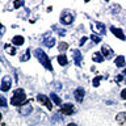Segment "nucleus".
<instances>
[{
    "label": "nucleus",
    "instance_id": "1",
    "mask_svg": "<svg viewBox=\"0 0 126 126\" xmlns=\"http://www.w3.org/2000/svg\"><path fill=\"white\" fill-rule=\"evenodd\" d=\"M34 55H35V58L39 61V63L45 67L46 70H49L53 72L54 68H53V64H51V62H50V58L47 57V54L45 53V51H42V49H35L34 50Z\"/></svg>",
    "mask_w": 126,
    "mask_h": 126
},
{
    "label": "nucleus",
    "instance_id": "2",
    "mask_svg": "<svg viewBox=\"0 0 126 126\" xmlns=\"http://www.w3.org/2000/svg\"><path fill=\"white\" fill-rule=\"evenodd\" d=\"M28 100H26V93L22 88H17L13 92V96L11 98V104L15 106H22Z\"/></svg>",
    "mask_w": 126,
    "mask_h": 126
},
{
    "label": "nucleus",
    "instance_id": "3",
    "mask_svg": "<svg viewBox=\"0 0 126 126\" xmlns=\"http://www.w3.org/2000/svg\"><path fill=\"white\" fill-rule=\"evenodd\" d=\"M42 41H43V45H45L46 47H49V49H51L54 45H55V38H54V35L50 33V32H47V33L43 34V37H42Z\"/></svg>",
    "mask_w": 126,
    "mask_h": 126
},
{
    "label": "nucleus",
    "instance_id": "4",
    "mask_svg": "<svg viewBox=\"0 0 126 126\" xmlns=\"http://www.w3.org/2000/svg\"><path fill=\"white\" fill-rule=\"evenodd\" d=\"M91 28H92V30H93V34H105V32H106V28L105 25L102 22L100 21H96V22H92L91 24Z\"/></svg>",
    "mask_w": 126,
    "mask_h": 126
},
{
    "label": "nucleus",
    "instance_id": "5",
    "mask_svg": "<svg viewBox=\"0 0 126 126\" xmlns=\"http://www.w3.org/2000/svg\"><path fill=\"white\" fill-rule=\"evenodd\" d=\"M74 21V15L68 11H63L61 13V22L64 25H71Z\"/></svg>",
    "mask_w": 126,
    "mask_h": 126
},
{
    "label": "nucleus",
    "instance_id": "6",
    "mask_svg": "<svg viewBox=\"0 0 126 126\" xmlns=\"http://www.w3.org/2000/svg\"><path fill=\"white\" fill-rule=\"evenodd\" d=\"M30 102H32V100H28L21 108H18V112L21 116H29V114L33 112V106L30 105Z\"/></svg>",
    "mask_w": 126,
    "mask_h": 126
},
{
    "label": "nucleus",
    "instance_id": "7",
    "mask_svg": "<svg viewBox=\"0 0 126 126\" xmlns=\"http://www.w3.org/2000/svg\"><path fill=\"white\" fill-rule=\"evenodd\" d=\"M37 100L41 102V104H43L46 106L49 110H53V104H51V101H50V98L46 96V94H37Z\"/></svg>",
    "mask_w": 126,
    "mask_h": 126
},
{
    "label": "nucleus",
    "instance_id": "8",
    "mask_svg": "<svg viewBox=\"0 0 126 126\" xmlns=\"http://www.w3.org/2000/svg\"><path fill=\"white\" fill-rule=\"evenodd\" d=\"M75 112H76V109H75V106L71 104V102H67V104H64L61 108V113H63L64 116H71V114H74Z\"/></svg>",
    "mask_w": 126,
    "mask_h": 126
},
{
    "label": "nucleus",
    "instance_id": "9",
    "mask_svg": "<svg viewBox=\"0 0 126 126\" xmlns=\"http://www.w3.org/2000/svg\"><path fill=\"white\" fill-rule=\"evenodd\" d=\"M101 54H102V57H104L105 59H110V58H113V55H114V51L112 50V47H110L109 45H102L101 47Z\"/></svg>",
    "mask_w": 126,
    "mask_h": 126
},
{
    "label": "nucleus",
    "instance_id": "10",
    "mask_svg": "<svg viewBox=\"0 0 126 126\" xmlns=\"http://www.w3.org/2000/svg\"><path fill=\"white\" fill-rule=\"evenodd\" d=\"M11 85H12V79L11 76H4L3 80H1V85H0V89L3 91V92H7V91L11 89Z\"/></svg>",
    "mask_w": 126,
    "mask_h": 126
},
{
    "label": "nucleus",
    "instance_id": "11",
    "mask_svg": "<svg viewBox=\"0 0 126 126\" xmlns=\"http://www.w3.org/2000/svg\"><path fill=\"white\" fill-rule=\"evenodd\" d=\"M72 58H74V63L76 64L78 67L81 66V61H83V54L80 53V50L75 49L72 50Z\"/></svg>",
    "mask_w": 126,
    "mask_h": 126
},
{
    "label": "nucleus",
    "instance_id": "12",
    "mask_svg": "<svg viewBox=\"0 0 126 126\" xmlns=\"http://www.w3.org/2000/svg\"><path fill=\"white\" fill-rule=\"evenodd\" d=\"M84 94H85V92H84V89H83V88H76L74 91L75 100H76L78 102H81L83 100H84Z\"/></svg>",
    "mask_w": 126,
    "mask_h": 126
},
{
    "label": "nucleus",
    "instance_id": "13",
    "mask_svg": "<svg viewBox=\"0 0 126 126\" xmlns=\"http://www.w3.org/2000/svg\"><path fill=\"white\" fill-rule=\"evenodd\" d=\"M110 32H112V33L116 35L117 38H120V39H122V41H124V39L126 38L125 37V33L124 32H122L120 28H116V26H110Z\"/></svg>",
    "mask_w": 126,
    "mask_h": 126
},
{
    "label": "nucleus",
    "instance_id": "14",
    "mask_svg": "<svg viewBox=\"0 0 126 126\" xmlns=\"http://www.w3.org/2000/svg\"><path fill=\"white\" fill-rule=\"evenodd\" d=\"M116 121H117V124H120V125L126 124V112L118 113L117 116H116Z\"/></svg>",
    "mask_w": 126,
    "mask_h": 126
},
{
    "label": "nucleus",
    "instance_id": "15",
    "mask_svg": "<svg viewBox=\"0 0 126 126\" xmlns=\"http://www.w3.org/2000/svg\"><path fill=\"white\" fill-rule=\"evenodd\" d=\"M24 41H25V39H24L22 35H15V37L12 38V43H13L15 46H21L24 43Z\"/></svg>",
    "mask_w": 126,
    "mask_h": 126
},
{
    "label": "nucleus",
    "instance_id": "16",
    "mask_svg": "<svg viewBox=\"0 0 126 126\" xmlns=\"http://www.w3.org/2000/svg\"><path fill=\"white\" fill-rule=\"evenodd\" d=\"M92 59H93V62H96V63H101L104 61V57H102L101 51H96V53L92 55Z\"/></svg>",
    "mask_w": 126,
    "mask_h": 126
},
{
    "label": "nucleus",
    "instance_id": "17",
    "mask_svg": "<svg viewBox=\"0 0 126 126\" xmlns=\"http://www.w3.org/2000/svg\"><path fill=\"white\" fill-rule=\"evenodd\" d=\"M116 66L117 67H124L125 64H126V61H125V57L124 55H118V57L116 58Z\"/></svg>",
    "mask_w": 126,
    "mask_h": 126
},
{
    "label": "nucleus",
    "instance_id": "18",
    "mask_svg": "<svg viewBox=\"0 0 126 126\" xmlns=\"http://www.w3.org/2000/svg\"><path fill=\"white\" fill-rule=\"evenodd\" d=\"M50 98L53 100V102H54L55 105H61V104H62V100H61V97H59L57 93H51V94H50Z\"/></svg>",
    "mask_w": 126,
    "mask_h": 126
},
{
    "label": "nucleus",
    "instance_id": "19",
    "mask_svg": "<svg viewBox=\"0 0 126 126\" xmlns=\"http://www.w3.org/2000/svg\"><path fill=\"white\" fill-rule=\"evenodd\" d=\"M58 62H59V64L61 66H66L67 63H68V61H67V57L64 54H61V55H58Z\"/></svg>",
    "mask_w": 126,
    "mask_h": 126
},
{
    "label": "nucleus",
    "instance_id": "20",
    "mask_svg": "<svg viewBox=\"0 0 126 126\" xmlns=\"http://www.w3.org/2000/svg\"><path fill=\"white\" fill-rule=\"evenodd\" d=\"M53 30H55L59 35H62V37H63V35H66V30L62 29V28H59L58 25H53Z\"/></svg>",
    "mask_w": 126,
    "mask_h": 126
},
{
    "label": "nucleus",
    "instance_id": "21",
    "mask_svg": "<svg viewBox=\"0 0 126 126\" xmlns=\"http://www.w3.org/2000/svg\"><path fill=\"white\" fill-rule=\"evenodd\" d=\"M29 58H30V50L28 49V50L25 51V53H24L22 57L20 58V61H21V62H26V61H29Z\"/></svg>",
    "mask_w": 126,
    "mask_h": 126
},
{
    "label": "nucleus",
    "instance_id": "22",
    "mask_svg": "<svg viewBox=\"0 0 126 126\" xmlns=\"http://www.w3.org/2000/svg\"><path fill=\"white\" fill-rule=\"evenodd\" d=\"M58 49H59L61 53H62V51H66L67 49H68V43H67V42H61V43H59V46H58Z\"/></svg>",
    "mask_w": 126,
    "mask_h": 126
},
{
    "label": "nucleus",
    "instance_id": "23",
    "mask_svg": "<svg viewBox=\"0 0 126 126\" xmlns=\"http://www.w3.org/2000/svg\"><path fill=\"white\" fill-rule=\"evenodd\" d=\"M120 9H121V7L118 5V4H113V5L110 7V12H112V13H120Z\"/></svg>",
    "mask_w": 126,
    "mask_h": 126
},
{
    "label": "nucleus",
    "instance_id": "24",
    "mask_svg": "<svg viewBox=\"0 0 126 126\" xmlns=\"http://www.w3.org/2000/svg\"><path fill=\"white\" fill-rule=\"evenodd\" d=\"M4 47H5V49L9 51V54H11V55H15V54H16V49H15V47H12L11 45H8V43H7V45L4 46Z\"/></svg>",
    "mask_w": 126,
    "mask_h": 126
},
{
    "label": "nucleus",
    "instance_id": "25",
    "mask_svg": "<svg viewBox=\"0 0 126 126\" xmlns=\"http://www.w3.org/2000/svg\"><path fill=\"white\" fill-rule=\"evenodd\" d=\"M91 39H92L94 43L101 42V37H100V35H97V34H92V35H91Z\"/></svg>",
    "mask_w": 126,
    "mask_h": 126
},
{
    "label": "nucleus",
    "instance_id": "26",
    "mask_svg": "<svg viewBox=\"0 0 126 126\" xmlns=\"http://www.w3.org/2000/svg\"><path fill=\"white\" fill-rule=\"evenodd\" d=\"M101 79H102V76H96V78H94L93 79V87H98V85H100Z\"/></svg>",
    "mask_w": 126,
    "mask_h": 126
},
{
    "label": "nucleus",
    "instance_id": "27",
    "mask_svg": "<svg viewBox=\"0 0 126 126\" xmlns=\"http://www.w3.org/2000/svg\"><path fill=\"white\" fill-rule=\"evenodd\" d=\"M4 106H7V100L3 96H0V108H4Z\"/></svg>",
    "mask_w": 126,
    "mask_h": 126
},
{
    "label": "nucleus",
    "instance_id": "28",
    "mask_svg": "<svg viewBox=\"0 0 126 126\" xmlns=\"http://www.w3.org/2000/svg\"><path fill=\"white\" fill-rule=\"evenodd\" d=\"M22 5H24V1H15V3H13V7H15V9H17V8L22 7Z\"/></svg>",
    "mask_w": 126,
    "mask_h": 126
},
{
    "label": "nucleus",
    "instance_id": "29",
    "mask_svg": "<svg viewBox=\"0 0 126 126\" xmlns=\"http://www.w3.org/2000/svg\"><path fill=\"white\" fill-rule=\"evenodd\" d=\"M87 39H88L87 37H83V38L80 39V42H79V45H80V46H83V45H84V43L87 42Z\"/></svg>",
    "mask_w": 126,
    "mask_h": 126
},
{
    "label": "nucleus",
    "instance_id": "30",
    "mask_svg": "<svg viewBox=\"0 0 126 126\" xmlns=\"http://www.w3.org/2000/svg\"><path fill=\"white\" fill-rule=\"evenodd\" d=\"M121 98H122V100H126V88L121 92Z\"/></svg>",
    "mask_w": 126,
    "mask_h": 126
},
{
    "label": "nucleus",
    "instance_id": "31",
    "mask_svg": "<svg viewBox=\"0 0 126 126\" xmlns=\"http://www.w3.org/2000/svg\"><path fill=\"white\" fill-rule=\"evenodd\" d=\"M122 79H124V76H122V75H118V76H117V79H116V81H121Z\"/></svg>",
    "mask_w": 126,
    "mask_h": 126
},
{
    "label": "nucleus",
    "instance_id": "32",
    "mask_svg": "<svg viewBox=\"0 0 126 126\" xmlns=\"http://www.w3.org/2000/svg\"><path fill=\"white\" fill-rule=\"evenodd\" d=\"M4 30H5V29H4V26L1 25V24H0V34H3V33H4Z\"/></svg>",
    "mask_w": 126,
    "mask_h": 126
},
{
    "label": "nucleus",
    "instance_id": "33",
    "mask_svg": "<svg viewBox=\"0 0 126 126\" xmlns=\"http://www.w3.org/2000/svg\"><path fill=\"white\" fill-rule=\"evenodd\" d=\"M67 126H78V125H76V124H74V122H71V124H68Z\"/></svg>",
    "mask_w": 126,
    "mask_h": 126
},
{
    "label": "nucleus",
    "instance_id": "34",
    "mask_svg": "<svg viewBox=\"0 0 126 126\" xmlns=\"http://www.w3.org/2000/svg\"><path fill=\"white\" fill-rule=\"evenodd\" d=\"M1 118H3V114H1V113H0V121H1Z\"/></svg>",
    "mask_w": 126,
    "mask_h": 126
}]
</instances>
